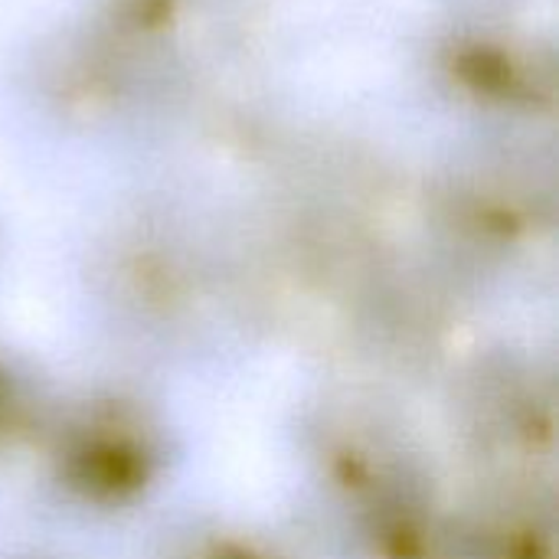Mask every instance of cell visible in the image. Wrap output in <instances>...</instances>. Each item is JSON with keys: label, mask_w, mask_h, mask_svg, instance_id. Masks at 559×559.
Wrapping results in <instances>:
<instances>
[{"label": "cell", "mask_w": 559, "mask_h": 559, "mask_svg": "<svg viewBox=\"0 0 559 559\" xmlns=\"http://www.w3.org/2000/svg\"><path fill=\"white\" fill-rule=\"evenodd\" d=\"M445 75L475 102L518 108L550 88V75H540L527 46L504 39H455L445 49Z\"/></svg>", "instance_id": "obj_1"}]
</instances>
